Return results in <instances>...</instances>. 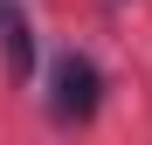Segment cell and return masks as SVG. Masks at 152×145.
I'll use <instances>...</instances> for the list:
<instances>
[{
    "mask_svg": "<svg viewBox=\"0 0 152 145\" xmlns=\"http://www.w3.org/2000/svg\"><path fill=\"white\" fill-rule=\"evenodd\" d=\"M97 104H104V76H97L90 55H62L48 69V117L56 125H90Z\"/></svg>",
    "mask_w": 152,
    "mask_h": 145,
    "instance_id": "obj_1",
    "label": "cell"
},
{
    "mask_svg": "<svg viewBox=\"0 0 152 145\" xmlns=\"http://www.w3.org/2000/svg\"><path fill=\"white\" fill-rule=\"evenodd\" d=\"M7 28H21V7H14V0H0V35H7Z\"/></svg>",
    "mask_w": 152,
    "mask_h": 145,
    "instance_id": "obj_2",
    "label": "cell"
}]
</instances>
